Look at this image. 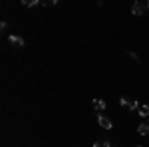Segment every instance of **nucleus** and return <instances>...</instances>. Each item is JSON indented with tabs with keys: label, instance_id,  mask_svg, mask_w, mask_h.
<instances>
[{
	"label": "nucleus",
	"instance_id": "f257e3e1",
	"mask_svg": "<svg viewBox=\"0 0 149 147\" xmlns=\"http://www.w3.org/2000/svg\"><path fill=\"white\" fill-rule=\"evenodd\" d=\"M119 103H121V105L125 107L127 111H135V109L139 107V105H137L135 102H131V100H127V98H121V100H119Z\"/></svg>",
	"mask_w": 149,
	"mask_h": 147
},
{
	"label": "nucleus",
	"instance_id": "f03ea898",
	"mask_svg": "<svg viewBox=\"0 0 149 147\" xmlns=\"http://www.w3.org/2000/svg\"><path fill=\"white\" fill-rule=\"evenodd\" d=\"M145 6H147V4H143V2H135V4L131 6V12H133L135 16H141V14L145 12Z\"/></svg>",
	"mask_w": 149,
	"mask_h": 147
},
{
	"label": "nucleus",
	"instance_id": "7ed1b4c3",
	"mask_svg": "<svg viewBox=\"0 0 149 147\" xmlns=\"http://www.w3.org/2000/svg\"><path fill=\"white\" fill-rule=\"evenodd\" d=\"M97 121H100V125H102L103 129H111V127H113V123H111V121H109V119H107V117H105L103 113H100Z\"/></svg>",
	"mask_w": 149,
	"mask_h": 147
},
{
	"label": "nucleus",
	"instance_id": "20e7f679",
	"mask_svg": "<svg viewBox=\"0 0 149 147\" xmlns=\"http://www.w3.org/2000/svg\"><path fill=\"white\" fill-rule=\"evenodd\" d=\"M8 42L12 44V48H22V46H24V40L20 38V36H10Z\"/></svg>",
	"mask_w": 149,
	"mask_h": 147
},
{
	"label": "nucleus",
	"instance_id": "39448f33",
	"mask_svg": "<svg viewBox=\"0 0 149 147\" xmlns=\"http://www.w3.org/2000/svg\"><path fill=\"white\" fill-rule=\"evenodd\" d=\"M137 133H139V135H149V119H147V121H143V123H139Z\"/></svg>",
	"mask_w": 149,
	"mask_h": 147
},
{
	"label": "nucleus",
	"instance_id": "423d86ee",
	"mask_svg": "<svg viewBox=\"0 0 149 147\" xmlns=\"http://www.w3.org/2000/svg\"><path fill=\"white\" fill-rule=\"evenodd\" d=\"M93 109H95V111L97 113H102L103 109H105V102H103V100H93Z\"/></svg>",
	"mask_w": 149,
	"mask_h": 147
},
{
	"label": "nucleus",
	"instance_id": "0eeeda50",
	"mask_svg": "<svg viewBox=\"0 0 149 147\" xmlns=\"http://www.w3.org/2000/svg\"><path fill=\"white\" fill-rule=\"evenodd\" d=\"M137 111H139V115L147 117V115H149V105H139V107H137Z\"/></svg>",
	"mask_w": 149,
	"mask_h": 147
},
{
	"label": "nucleus",
	"instance_id": "6e6552de",
	"mask_svg": "<svg viewBox=\"0 0 149 147\" xmlns=\"http://www.w3.org/2000/svg\"><path fill=\"white\" fill-rule=\"evenodd\" d=\"M40 4H42V6H56L58 0H40Z\"/></svg>",
	"mask_w": 149,
	"mask_h": 147
},
{
	"label": "nucleus",
	"instance_id": "1a4fd4ad",
	"mask_svg": "<svg viewBox=\"0 0 149 147\" xmlns=\"http://www.w3.org/2000/svg\"><path fill=\"white\" fill-rule=\"evenodd\" d=\"M24 6H36V4H40V0H22Z\"/></svg>",
	"mask_w": 149,
	"mask_h": 147
},
{
	"label": "nucleus",
	"instance_id": "9d476101",
	"mask_svg": "<svg viewBox=\"0 0 149 147\" xmlns=\"http://www.w3.org/2000/svg\"><path fill=\"white\" fill-rule=\"evenodd\" d=\"M93 147H111L107 141H97V143H93Z\"/></svg>",
	"mask_w": 149,
	"mask_h": 147
},
{
	"label": "nucleus",
	"instance_id": "9b49d317",
	"mask_svg": "<svg viewBox=\"0 0 149 147\" xmlns=\"http://www.w3.org/2000/svg\"><path fill=\"white\" fill-rule=\"evenodd\" d=\"M129 58H131L133 62H139V58H137V54H135V52H129Z\"/></svg>",
	"mask_w": 149,
	"mask_h": 147
},
{
	"label": "nucleus",
	"instance_id": "f8f14e48",
	"mask_svg": "<svg viewBox=\"0 0 149 147\" xmlns=\"http://www.w3.org/2000/svg\"><path fill=\"white\" fill-rule=\"evenodd\" d=\"M6 28H8V22H2V24H0V30H2V32H4Z\"/></svg>",
	"mask_w": 149,
	"mask_h": 147
},
{
	"label": "nucleus",
	"instance_id": "ddd939ff",
	"mask_svg": "<svg viewBox=\"0 0 149 147\" xmlns=\"http://www.w3.org/2000/svg\"><path fill=\"white\" fill-rule=\"evenodd\" d=\"M147 8H149V0H147Z\"/></svg>",
	"mask_w": 149,
	"mask_h": 147
}]
</instances>
